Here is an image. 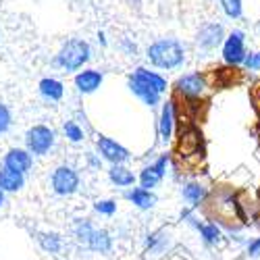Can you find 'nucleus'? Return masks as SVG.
Here are the masks:
<instances>
[{"mask_svg":"<svg viewBox=\"0 0 260 260\" xmlns=\"http://www.w3.org/2000/svg\"><path fill=\"white\" fill-rule=\"evenodd\" d=\"M146 60L160 71L179 69L185 62V46L175 38H160L146 48Z\"/></svg>","mask_w":260,"mask_h":260,"instance_id":"nucleus-1","label":"nucleus"},{"mask_svg":"<svg viewBox=\"0 0 260 260\" xmlns=\"http://www.w3.org/2000/svg\"><path fill=\"white\" fill-rule=\"evenodd\" d=\"M92 58V46L88 40L83 38H69L62 42V46L52 58V64L64 73H77L85 69V64Z\"/></svg>","mask_w":260,"mask_h":260,"instance_id":"nucleus-2","label":"nucleus"},{"mask_svg":"<svg viewBox=\"0 0 260 260\" xmlns=\"http://www.w3.org/2000/svg\"><path fill=\"white\" fill-rule=\"evenodd\" d=\"M56 129L46 125V123H36L31 125L25 136H23V142H25V150H29V154L36 158V156H48L54 146H56Z\"/></svg>","mask_w":260,"mask_h":260,"instance_id":"nucleus-3","label":"nucleus"},{"mask_svg":"<svg viewBox=\"0 0 260 260\" xmlns=\"http://www.w3.org/2000/svg\"><path fill=\"white\" fill-rule=\"evenodd\" d=\"M81 187V175L79 171L71 165H58L50 173V189L58 198H71Z\"/></svg>","mask_w":260,"mask_h":260,"instance_id":"nucleus-4","label":"nucleus"},{"mask_svg":"<svg viewBox=\"0 0 260 260\" xmlns=\"http://www.w3.org/2000/svg\"><path fill=\"white\" fill-rule=\"evenodd\" d=\"M206 88H208V77L200 71L185 73L173 83V92L185 100H200L204 96Z\"/></svg>","mask_w":260,"mask_h":260,"instance_id":"nucleus-5","label":"nucleus"},{"mask_svg":"<svg viewBox=\"0 0 260 260\" xmlns=\"http://www.w3.org/2000/svg\"><path fill=\"white\" fill-rule=\"evenodd\" d=\"M212 208L216 210V219L221 223H225L227 227H237L240 223H244V210H242V204L237 202V198L233 193H223V196L214 198L212 202Z\"/></svg>","mask_w":260,"mask_h":260,"instance_id":"nucleus-6","label":"nucleus"},{"mask_svg":"<svg viewBox=\"0 0 260 260\" xmlns=\"http://www.w3.org/2000/svg\"><path fill=\"white\" fill-rule=\"evenodd\" d=\"M94 146H96V154L108 165H127V160L134 156L123 144H119L117 140L108 138V136H102V134L96 136Z\"/></svg>","mask_w":260,"mask_h":260,"instance_id":"nucleus-7","label":"nucleus"},{"mask_svg":"<svg viewBox=\"0 0 260 260\" xmlns=\"http://www.w3.org/2000/svg\"><path fill=\"white\" fill-rule=\"evenodd\" d=\"M169 162H171V156H169V154H160L154 162L142 167L140 173H138V183H140V187L154 191V189L162 183V179H165V175H167Z\"/></svg>","mask_w":260,"mask_h":260,"instance_id":"nucleus-8","label":"nucleus"},{"mask_svg":"<svg viewBox=\"0 0 260 260\" xmlns=\"http://www.w3.org/2000/svg\"><path fill=\"white\" fill-rule=\"evenodd\" d=\"M173 250V235L169 229H156L148 233L144 244V258L146 260H160Z\"/></svg>","mask_w":260,"mask_h":260,"instance_id":"nucleus-9","label":"nucleus"},{"mask_svg":"<svg viewBox=\"0 0 260 260\" xmlns=\"http://www.w3.org/2000/svg\"><path fill=\"white\" fill-rule=\"evenodd\" d=\"M246 56H248L246 36L240 29H233L229 36H225V42H223V60L229 67H240V64H244Z\"/></svg>","mask_w":260,"mask_h":260,"instance_id":"nucleus-10","label":"nucleus"},{"mask_svg":"<svg viewBox=\"0 0 260 260\" xmlns=\"http://www.w3.org/2000/svg\"><path fill=\"white\" fill-rule=\"evenodd\" d=\"M129 77H132L134 81H138L140 85H144V88H148V90H152V92L160 94V96H165L167 90H169V81H167V77L160 75L158 71H152V69L144 67V64L136 67L132 73H129Z\"/></svg>","mask_w":260,"mask_h":260,"instance_id":"nucleus-11","label":"nucleus"},{"mask_svg":"<svg viewBox=\"0 0 260 260\" xmlns=\"http://www.w3.org/2000/svg\"><path fill=\"white\" fill-rule=\"evenodd\" d=\"M223 42H225V29L221 23H216V21H210V23L202 25L196 34V44L204 52L214 50L216 46H221Z\"/></svg>","mask_w":260,"mask_h":260,"instance_id":"nucleus-12","label":"nucleus"},{"mask_svg":"<svg viewBox=\"0 0 260 260\" xmlns=\"http://www.w3.org/2000/svg\"><path fill=\"white\" fill-rule=\"evenodd\" d=\"M102 83H104V73L100 69H92V67H85V69L77 71L73 77L75 90L83 96H90V94L98 92L102 88Z\"/></svg>","mask_w":260,"mask_h":260,"instance_id":"nucleus-13","label":"nucleus"},{"mask_svg":"<svg viewBox=\"0 0 260 260\" xmlns=\"http://www.w3.org/2000/svg\"><path fill=\"white\" fill-rule=\"evenodd\" d=\"M3 167L11 169L15 173H21V175H27V173L34 169V156L29 154V150L13 146L7 150V154L3 158Z\"/></svg>","mask_w":260,"mask_h":260,"instance_id":"nucleus-14","label":"nucleus"},{"mask_svg":"<svg viewBox=\"0 0 260 260\" xmlns=\"http://www.w3.org/2000/svg\"><path fill=\"white\" fill-rule=\"evenodd\" d=\"M175 134V100H165L158 115V138L162 144H169Z\"/></svg>","mask_w":260,"mask_h":260,"instance_id":"nucleus-15","label":"nucleus"},{"mask_svg":"<svg viewBox=\"0 0 260 260\" xmlns=\"http://www.w3.org/2000/svg\"><path fill=\"white\" fill-rule=\"evenodd\" d=\"M85 250H90L94 254H111L113 248H115V240L108 229L104 227H94L92 233L88 235V240L83 244Z\"/></svg>","mask_w":260,"mask_h":260,"instance_id":"nucleus-16","label":"nucleus"},{"mask_svg":"<svg viewBox=\"0 0 260 260\" xmlns=\"http://www.w3.org/2000/svg\"><path fill=\"white\" fill-rule=\"evenodd\" d=\"M123 198L129 202V204H134L138 210H152L154 206H156V202H158V196L154 191H150V189H144V187H129V189H125V193H123Z\"/></svg>","mask_w":260,"mask_h":260,"instance_id":"nucleus-17","label":"nucleus"},{"mask_svg":"<svg viewBox=\"0 0 260 260\" xmlns=\"http://www.w3.org/2000/svg\"><path fill=\"white\" fill-rule=\"evenodd\" d=\"M106 175H108V181L119 189H129L138 183V175L127 165H111Z\"/></svg>","mask_w":260,"mask_h":260,"instance_id":"nucleus-18","label":"nucleus"},{"mask_svg":"<svg viewBox=\"0 0 260 260\" xmlns=\"http://www.w3.org/2000/svg\"><path fill=\"white\" fill-rule=\"evenodd\" d=\"M38 92L46 102H60L64 98V83L56 77H42L38 83Z\"/></svg>","mask_w":260,"mask_h":260,"instance_id":"nucleus-19","label":"nucleus"},{"mask_svg":"<svg viewBox=\"0 0 260 260\" xmlns=\"http://www.w3.org/2000/svg\"><path fill=\"white\" fill-rule=\"evenodd\" d=\"M181 196H183V200H185L191 208H198L200 204L206 202L208 189H206V185H202L200 181H187V183L181 187Z\"/></svg>","mask_w":260,"mask_h":260,"instance_id":"nucleus-20","label":"nucleus"},{"mask_svg":"<svg viewBox=\"0 0 260 260\" xmlns=\"http://www.w3.org/2000/svg\"><path fill=\"white\" fill-rule=\"evenodd\" d=\"M25 187V175L15 173L7 167H0V189L5 193H17Z\"/></svg>","mask_w":260,"mask_h":260,"instance_id":"nucleus-21","label":"nucleus"},{"mask_svg":"<svg viewBox=\"0 0 260 260\" xmlns=\"http://www.w3.org/2000/svg\"><path fill=\"white\" fill-rule=\"evenodd\" d=\"M127 88H129V92H132L142 104H146V106H150V108H156V106L162 102V96H160V94L144 88V85H140V83L134 81L132 77H127Z\"/></svg>","mask_w":260,"mask_h":260,"instance_id":"nucleus-22","label":"nucleus"},{"mask_svg":"<svg viewBox=\"0 0 260 260\" xmlns=\"http://www.w3.org/2000/svg\"><path fill=\"white\" fill-rule=\"evenodd\" d=\"M36 240H38L40 248L44 250L46 254H58V252H62V248H64L62 235L56 233V231H38V233H36Z\"/></svg>","mask_w":260,"mask_h":260,"instance_id":"nucleus-23","label":"nucleus"},{"mask_svg":"<svg viewBox=\"0 0 260 260\" xmlns=\"http://www.w3.org/2000/svg\"><path fill=\"white\" fill-rule=\"evenodd\" d=\"M62 136H64V140H67L69 144H83L85 142L83 127L77 121H73V119L62 123Z\"/></svg>","mask_w":260,"mask_h":260,"instance_id":"nucleus-24","label":"nucleus"},{"mask_svg":"<svg viewBox=\"0 0 260 260\" xmlns=\"http://www.w3.org/2000/svg\"><path fill=\"white\" fill-rule=\"evenodd\" d=\"M13 129V111L11 106L0 102V136H7Z\"/></svg>","mask_w":260,"mask_h":260,"instance_id":"nucleus-25","label":"nucleus"},{"mask_svg":"<svg viewBox=\"0 0 260 260\" xmlns=\"http://www.w3.org/2000/svg\"><path fill=\"white\" fill-rule=\"evenodd\" d=\"M221 9L229 19H240L244 13L242 0H221Z\"/></svg>","mask_w":260,"mask_h":260,"instance_id":"nucleus-26","label":"nucleus"},{"mask_svg":"<svg viewBox=\"0 0 260 260\" xmlns=\"http://www.w3.org/2000/svg\"><path fill=\"white\" fill-rule=\"evenodd\" d=\"M94 212L96 214H102V216H113L117 212V200H113V198L96 200L94 202Z\"/></svg>","mask_w":260,"mask_h":260,"instance_id":"nucleus-27","label":"nucleus"},{"mask_svg":"<svg viewBox=\"0 0 260 260\" xmlns=\"http://www.w3.org/2000/svg\"><path fill=\"white\" fill-rule=\"evenodd\" d=\"M244 67L250 71H258L260 69V52H250L244 60Z\"/></svg>","mask_w":260,"mask_h":260,"instance_id":"nucleus-28","label":"nucleus"},{"mask_svg":"<svg viewBox=\"0 0 260 260\" xmlns=\"http://www.w3.org/2000/svg\"><path fill=\"white\" fill-rule=\"evenodd\" d=\"M85 165H88L92 171H96V169L102 167V158L96 152H88V154H85Z\"/></svg>","mask_w":260,"mask_h":260,"instance_id":"nucleus-29","label":"nucleus"},{"mask_svg":"<svg viewBox=\"0 0 260 260\" xmlns=\"http://www.w3.org/2000/svg\"><path fill=\"white\" fill-rule=\"evenodd\" d=\"M248 256H252V258L260 256V237H256V240H252L248 244Z\"/></svg>","mask_w":260,"mask_h":260,"instance_id":"nucleus-30","label":"nucleus"},{"mask_svg":"<svg viewBox=\"0 0 260 260\" xmlns=\"http://www.w3.org/2000/svg\"><path fill=\"white\" fill-rule=\"evenodd\" d=\"M96 38H98V44H100V46H104V48L108 46V42H106V34H104V31H98V34H96Z\"/></svg>","mask_w":260,"mask_h":260,"instance_id":"nucleus-31","label":"nucleus"},{"mask_svg":"<svg viewBox=\"0 0 260 260\" xmlns=\"http://www.w3.org/2000/svg\"><path fill=\"white\" fill-rule=\"evenodd\" d=\"M7 204V193L3 191V189H0V208H3Z\"/></svg>","mask_w":260,"mask_h":260,"instance_id":"nucleus-32","label":"nucleus"}]
</instances>
